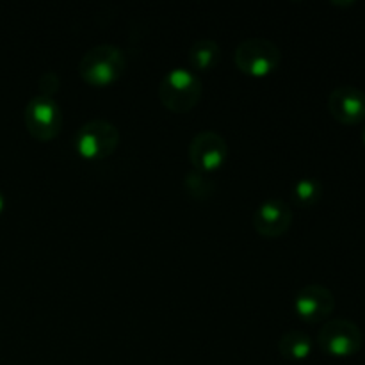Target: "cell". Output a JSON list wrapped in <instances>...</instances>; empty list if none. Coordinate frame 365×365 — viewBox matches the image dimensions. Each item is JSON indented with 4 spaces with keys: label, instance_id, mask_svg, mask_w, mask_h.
<instances>
[{
    "label": "cell",
    "instance_id": "cell-5",
    "mask_svg": "<svg viewBox=\"0 0 365 365\" xmlns=\"http://www.w3.org/2000/svg\"><path fill=\"white\" fill-rule=\"evenodd\" d=\"M24 121L27 132L38 141H52L63 128V110L59 103L48 96L36 95L27 102L24 110Z\"/></svg>",
    "mask_w": 365,
    "mask_h": 365
},
{
    "label": "cell",
    "instance_id": "cell-2",
    "mask_svg": "<svg viewBox=\"0 0 365 365\" xmlns=\"http://www.w3.org/2000/svg\"><path fill=\"white\" fill-rule=\"evenodd\" d=\"M203 84L196 71L189 68H171L159 84V98L171 113L185 114L202 100Z\"/></svg>",
    "mask_w": 365,
    "mask_h": 365
},
{
    "label": "cell",
    "instance_id": "cell-3",
    "mask_svg": "<svg viewBox=\"0 0 365 365\" xmlns=\"http://www.w3.org/2000/svg\"><path fill=\"white\" fill-rule=\"evenodd\" d=\"M75 150L88 160H102L113 155L120 145V128L110 121L95 118L82 125L75 134Z\"/></svg>",
    "mask_w": 365,
    "mask_h": 365
},
{
    "label": "cell",
    "instance_id": "cell-8",
    "mask_svg": "<svg viewBox=\"0 0 365 365\" xmlns=\"http://www.w3.org/2000/svg\"><path fill=\"white\" fill-rule=\"evenodd\" d=\"M294 310L307 323H321L334 314V292L319 284L303 285L294 296Z\"/></svg>",
    "mask_w": 365,
    "mask_h": 365
},
{
    "label": "cell",
    "instance_id": "cell-6",
    "mask_svg": "<svg viewBox=\"0 0 365 365\" xmlns=\"http://www.w3.org/2000/svg\"><path fill=\"white\" fill-rule=\"evenodd\" d=\"M364 335L359 324L349 319H331L317 335V344L327 355L335 359H348L362 349Z\"/></svg>",
    "mask_w": 365,
    "mask_h": 365
},
{
    "label": "cell",
    "instance_id": "cell-12",
    "mask_svg": "<svg viewBox=\"0 0 365 365\" xmlns=\"http://www.w3.org/2000/svg\"><path fill=\"white\" fill-rule=\"evenodd\" d=\"M189 61L192 71H210L220 64L221 48L214 39H198L189 48Z\"/></svg>",
    "mask_w": 365,
    "mask_h": 365
},
{
    "label": "cell",
    "instance_id": "cell-4",
    "mask_svg": "<svg viewBox=\"0 0 365 365\" xmlns=\"http://www.w3.org/2000/svg\"><path fill=\"white\" fill-rule=\"evenodd\" d=\"M235 66L250 77H266L282 63V50L266 38H248L235 46Z\"/></svg>",
    "mask_w": 365,
    "mask_h": 365
},
{
    "label": "cell",
    "instance_id": "cell-7",
    "mask_svg": "<svg viewBox=\"0 0 365 365\" xmlns=\"http://www.w3.org/2000/svg\"><path fill=\"white\" fill-rule=\"evenodd\" d=\"M228 157L227 139L214 130H202L191 139L189 159L195 170L212 175L220 170Z\"/></svg>",
    "mask_w": 365,
    "mask_h": 365
},
{
    "label": "cell",
    "instance_id": "cell-9",
    "mask_svg": "<svg viewBox=\"0 0 365 365\" xmlns=\"http://www.w3.org/2000/svg\"><path fill=\"white\" fill-rule=\"evenodd\" d=\"M292 210L284 200L267 198L253 214V227L264 237H280L291 228Z\"/></svg>",
    "mask_w": 365,
    "mask_h": 365
},
{
    "label": "cell",
    "instance_id": "cell-11",
    "mask_svg": "<svg viewBox=\"0 0 365 365\" xmlns=\"http://www.w3.org/2000/svg\"><path fill=\"white\" fill-rule=\"evenodd\" d=\"M312 339L299 330L285 331L278 341V351L285 360H292V362H299V360L309 359L312 353Z\"/></svg>",
    "mask_w": 365,
    "mask_h": 365
},
{
    "label": "cell",
    "instance_id": "cell-13",
    "mask_svg": "<svg viewBox=\"0 0 365 365\" xmlns=\"http://www.w3.org/2000/svg\"><path fill=\"white\" fill-rule=\"evenodd\" d=\"M184 189L192 200H209L210 196L216 191V180L212 178V175L205 173V171H200L192 168L191 171H187L184 177Z\"/></svg>",
    "mask_w": 365,
    "mask_h": 365
},
{
    "label": "cell",
    "instance_id": "cell-17",
    "mask_svg": "<svg viewBox=\"0 0 365 365\" xmlns=\"http://www.w3.org/2000/svg\"><path fill=\"white\" fill-rule=\"evenodd\" d=\"M362 139H364V145H365V127H364V130H362Z\"/></svg>",
    "mask_w": 365,
    "mask_h": 365
},
{
    "label": "cell",
    "instance_id": "cell-15",
    "mask_svg": "<svg viewBox=\"0 0 365 365\" xmlns=\"http://www.w3.org/2000/svg\"><path fill=\"white\" fill-rule=\"evenodd\" d=\"M59 75L56 71H46L39 77V95L48 96V98H53V95L59 89Z\"/></svg>",
    "mask_w": 365,
    "mask_h": 365
},
{
    "label": "cell",
    "instance_id": "cell-14",
    "mask_svg": "<svg viewBox=\"0 0 365 365\" xmlns=\"http://www.w3.org/2000/svg\"><path fill=\"white\" fill-rule=\"evenodd\" d=\"M323 196V184L314 177H303L291 187V200L299 207H312Z\"/></svg>",
    "mask_w": 365,
    "mask_h": 365
},
{
    "label": "cell",
    "instance_id": "cell-16",
    "mask_svg": "<svg viewBox=\"0 0 365 365\" xmlns=\"http://www.w3.org/2000/svg\"><path fill=\"white\" fill-rule=\"evenodd\" d=\"M4 209H6V198H4L2 191H0V214L4 212Z\"/></svg>",
    "mask_w": 365,
    "mask_h": 365
},
{
    "label": "cell",
    "instance_id": "cell-1",
    "mask_svg": "<svg viewBox=\"0 0 365 365\" xmlns=\"http://www.w3.org/2000/svg\"><path fill=\"white\" fill-rule=\"evenodd\" d=\"M127 68L125 53L110 43L91 46L78 61V75L89 86L106 88L114 84Z\"/></svg>",
    "mask_w": 365,
    "mask_h": 365
},
{
    "label": "cell",
    "instance_id": "cell-10",
    "mask_svg": "<svg viewBox=\"0 0 365 365\" xmlns=\"http://www.w3.org/2000/svg\"><path fill=\"white\" fill-rule=\"evenodd\" d=\"M328 109L341 123H360L365 120V93L356 86H339L328 96Z\"/></svg>",
    "mask_w": 365,
    "mask_h": 365
}]
</instances>
